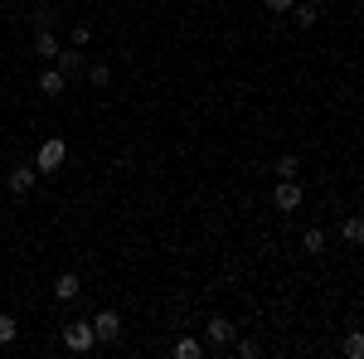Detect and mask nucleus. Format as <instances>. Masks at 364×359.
Returning <instances> with one entry per match:
<instances>
[{"label":"nucleus","mask_w":364,"mask_h":359,"mask_svg":"<svg viewBox=\"0 0 364 359\" xmlns=\"http://www.w3.org/2000/svg\"><path fill=\"white\" fill-rule=\"evenodd\" d=\"M199 355H204V345H199L194 335H180V340H175V359H199Z\"/></svg>","instance_id":"11"},{"label":"nucleus","mask_w":364,"mask_h":359,"mask_svg":"<svg viewBox=\"0 0 364 359\" xmlns=\"http://www.w3.org/2000/svg\"><path fill=\"white\" fill-rule=\"evenodd\" d=\"M64 345L73 350V355H83L97 345V335H92V321H73V325H64Z\"/></svg>","instance_id":"2"},{"label":"nucleus","mask_w":364,"mask_h":359,"mask_svg":"<svg viewBox=\"0 0 364 359\" xmlns=\"http://www.w3.org/2000/svg\"><path fill=\"white\" fill-rule=\"evenodd\" d=\"M345 243H364V224L360 219H345Z\"/></svg>","instance_id":"17"},{"label":"nucleus","mask_w":364,"mask_h":359,"mask_svg":"<svg viewBox=\"0 0 364 359\" xmlns=\"http://www.w3.org/2000/svg\"><path fill=\"white\" fill-rule=\"evenodd\" d=\"M238 355H243V359H258V340H238Z\"/></svg>","instance_id":"21"},{"label":"nucleus","mask_w":364,"mask_h":359,"mask_svg":"<svg viewBox=\"0 0 364 359\" xmlns=\"http://www.w3.org/2000/svg\"><path fill=\"white\" fill-rule=\"evenodd\" d=\"M78 291H83V281H78V277H73V272H64V277H59V281H54V296H59V301H73V296H78Z\"/></svg>","instance_id":"8"},{"label":"nucleus","mask_w":364,"mask_h":359,"mask_svg":"<svg viewBox=\"0 0 364 359\" xmlns=\"http://www.w3.org/2000/svg\"><path fill=\"white\" fill-rule=\"evenodd\" d=\"M306 5H316V10H321V0H306Z\"/></svg>","instance_id":"23"},{"label":"nucleus","mask_w":364,"mask_h":359,"mask_svg":"<svg viewBox=\"0 0 364 359\" xmlns=\"http://www.w3.org/2000/svg\"><path fill=\"white\" fill-rule=\"evenodd\" d=\"M204 335H209V345H219V350H224V345L233 340V321H228V316H214V321L204 325Z\"/></svg>","instance_id":"5"},{"label":"nucleus","mask_w":364,"mask_h":359,"mask_svg":"<svg viewBox=\"0 0 364 359\" xmlns=\"http://www.w3.org/2000/svg\"><path fill=\"white\" fill-rule=\"evenodd\" d=\"M64 156H68V146H64L59 136H49V141L39 146V161H34V170H44V175H54V170H64Z\"/></svg>","instance_id":"1"},{"label":"nucleus","mask_w":364,"mask_h":359,"mask_svg":"<svg viewBox=\"0 0 364 359\" xmlns=\"http://www.w3.org/2000/svg\"><path fill=\"white\" fill-rule=\"evenodd\" d=\"M92 335H97L102 345L122 340V316H117V311H97V321H92Z\"/></svg>","instance_id":"3"},{"label":"nucleus","mask_w":364,"mask_h":359,"mask_svg":"<svg viewBox=\"0 0 364 359\" xmlns=\"http://www.w3.org/2000/svg\"><path fill=\"white\" fill-rule=\"evenodd\" d=\"M364 355V335H350L345 340V359H360Z\"/></svg>","instance_id":"19"},{"label":"nucleus","mask_w":364,"mask_h":359,"mask_svg":"<svg viewBox=\"0 0 364 359\" xmlns=\"http://www.w3.org/2000/svg\"><path fill=\"white\" fill-rule=\"evenodd\" d=\"M272 204L282 214H296V209H301V184H296V180H282L277 194H272Z\"/></svg>","instance_id":"4"},{"label":"nucleus","mask_w":364,"mask_h":359,"mask_svg":"<svg viewBox=\"0 0 364 359\" xmlns=\"http://www.w3.org/2000/svg\"><path fill=\"white\" fill-rule=\"evenodd\" d=\"M291 10H296V5H291ZM316 20H321V10H316V5H301V10H296V29H311Z\"/></svg>","instance_id":"14"},{"label":"nucleus","mask_w":364,"mask_h":359,"mask_svg":"<svg viewBox=\"0 0 364 359\" xmlns=\"http://www.w3.org/2000/svg\"><path fill=\"white\" fill-rule=\"evenodd\" d=\"M64 88H68V78H64L59 68H49V73L39 78V92H44V97H59V92H64Z\"/></svg>","instance_id":"9"},{"label":"nucleus","mask_w":364,"mask_h":359,"mask_svg":"<svg viewBox=\"0 0 364 359\" xmlns=\"http://www.w3.org/2000/svg\"><path fill=\"white\" fill-rule=\"evenodd\" d=\"M291 5H296V0H268V10H272V15H291Z\"/></svg>","instance_id":"22"},{"label":"nucleus","mask_w":364,"mask_h":359,"mask_svg":"<svg viewBox=\"0 0 364 359\" xmlns=\"http://www.w3.org/2000/svg\"><path fill=\"white\" fill-rule=\"evenodd\" d=\"M15 335H20V325H15V316H5V311H0V345H10Z\"/></svg>","instance_id":"16"},{"label":"nucleus","mask_w":364,"mask_h":359,"mask_svg":"<svg viewBox=\"0 0 364 359\" xmlns=\"http://www.w3.org/2000/svg\"><path fill=\"white\" fill-rule=\"evenodd\" d=\"M301 248H306V253H326V233H321V228H306V233H301Z\"/></svg>","instance_id":"12"},{"label":"nucleus","mask_w":364,"mask_h":359,"mask_svg":"<svg viewBox=\"0 0 364 359\" xmlns=\"http://www.w3.org/2000/svg\"><path fill=\"white\" fill-rule=\"evenodd\" d=\"M88 39H92V29H88V24H73V44H78V49H83V44H88Z\"/></svg>","instance_id":"20"},{"label":"nucleus","mask_w":364,"mask_h":359,"mask_svg":"<svg viewBox=\"0 0 364 359\" xmlns=\"http://www.w3.org/2000/svg\"><path fill=\"white\" fill-rule=\"evenodd\" d=\"M277 180H296V156H277Z\"/></svg>","instance_id":"15"},{"label":"nucleus","mask_w":364,"mask_h":359,"mask_svg":"<svg viewBox=\"0 0 364 359\" xmlns=\"http://www.w3.org/2000/svg\"><path fill=\"white\" fill-rule=\"evenodd\" d=\"M88 83L92 88H107V83H112V68H107V64H88Z\"/></svg>","instance_id":"13"},{"label":"nucleus","mask_w":364,"mask_h":359,"mask_svg":"<svg viewBox=\"0 0 364 359\" xmlns=\"http://www.w3.org/2000/svg\"><path fill=\"white\" fill-rule=\"evenodd\" d=\"M54 20H59V15H54V5H39V10H34V24H39V29H49Z\"/></svg>","instance_id":"18"},{"label":"nucleus","mask_w":364,"mask_h":359,"mask_svg":"<svg viewBox=\"0 0 364 359\" xmlns=\"http://www.w3.org/2000/svg\"><path fill=\"white\" fill-rule=\"evenodd\" d=\"M54 59H59V73H64V78H68V73H88V64H83L78 49H59Z\"/></svg>","instance_id":"7"},{"label":"nucleus","mask_w":364,"mask_h":359,"mask_svg":"<svg viewBox=\"0 0 364 359\" xmlns=\"http://www.w3.org/2000/svg\"><path fill=\"white\" fill-rule=\"evenodd\" d=\"M59 49H64V44H59V39H54L49 29H39V34H34V54H39V59H54Z\"/></svg>","instance_id":"10"},{"label":"nucleus","mask_w":364,"mask_h":359,"mask_svg":"<svg viewBox=\"0 0 364 359\" xmlns=\"http://www.w3.org/2000/svg\"><path fill=\"white\" fill-rule=\"evenodd\" d=\"M34 175H39L34 166H15V170H10V194H29V189H34Z\"/></svg>","instance_id":"6"}]
</instances>
